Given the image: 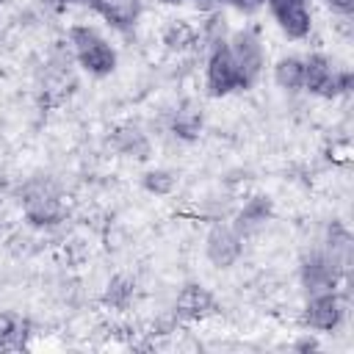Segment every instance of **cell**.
<instances>
[{
	"label": "cell",
	"mask_w": 354,
	"mask_h": 354,
	"mask_svg": "<svg viewBox=\"0 0 354 354\" xmlns=\"http://www.w3.org/2000/svg\"><path fill=\"white\" fill-rule=\"evenodd\" d=\"M66 47L72 61L77 64L80 72H86L88 77H111L119 66V50L111 41V36L94 25V22H72L66 28Z\"/></svg>",
	"instance_id": "obj_1"
},
{
	"label": "cell",
	"mask_w": 354,
	"mask_h": 354,
	"mask_svg": "<svg viewBox=\"0 0 354 354\" xmlns=\"http://www.w3.org/2000/svg\"><path fill=\"white\" fill-rule=\"evenodd\" d=\"M227 47H230V55L241 72V88L243 91L254 88L268 69V53H266V41H263L260 28L249 25V22L241 28H232L227 36Z\"/></svg>",
	"instance_id": "obj_2"
},
{
	"label": "cell",
	"mask_w": 354,
	"mask_h": 354,
	"mask_svg": "<svg viewBox=\"0 0 354 354\" xmlns=\"http://www.w3.org/2000/svg\"><path fill=\"white\" fill-rule=\"evenodd\" d=\"M19 207H22L25 221L30 227H39V230H47V227L61 224L64 221V213H66L61 191L47 177H30V180H25V185L19 188Z\"/></svg>",
	"instance_id": "obj_3"
},
{
	"label": "cell",
	"mask_w": 354,
	"mask_h": 354,
	"mask_svg": "<svg viewBox=\"0 0 354 354\" xmlns=\"http://www.w3.org/2000/svg\"><path fill=\"white\" fill-rule=\"evenodd\" d=\"M304 91L321 100H337L351 91V69L340 66L329 53H304Z\"/></svg>",
	"instance_id": "obj_4"
},
{
	"label": "cell",
	"mask_w": 354,
	"mask_h": 354,
	"mask_svg": "<svg viewBox=\"0 0 354 354\" xmlns=\"http://www.w3.org/2000/svg\"><path fill=\"white\" fill-rule=\"evenodd\" d=\"M202 88H205V97L210 100H224V97H232L241 88V72L230 55V47L227 41L221 44H213L205 50V61H202Z\"/></svg>",
	"instance_id": "obj_5"
},
{
	"label": "cell",
	"mask_w": 354,
	"mask_h": 354,
	"mask_svg": "<svg viewBox=\"0 0 354 354\" xmlns=\"http://www.w3.org/2000/svg\"><path fill=\"white\" fill-rule=\"evenodd\" d=\"M263 11H268L282 39L293 44L310 41L315 30V11L310 0H263Z\"/></svg>",
	"instance_id": "obj_6"
},
{
	"label": "cell",
	"mask_w": 354,
	"mask_h": 354,
	"mask_svg": "<svg viewBox=\"0 0 354 354\" xmlns=\"http://www.w3.org/2000/svg\"><path fill=\"white\" fill-rule=\"evenodd\" d=\"M348 313V299L343 296L340 288L332 290H321V293H310L304 307H301V324L307 332L315 335H326L343 326Z\"/></svg>",
	"instance_id": "obj_7"
},
{
	"label": "cell",
	"mask_w": 354,
	"mask_h": 354,
	"mask_svg": "<svg viewBox=\"0 0 354 354\" xmlns=\"http://www.w3.org/2000/svg\"><path fill=\"white\" fill-rule=\"evenodd\" d=\"M348 268H343L324 246L307 252L301 257V266H299V279H301V288L304 293H321V290H332V288H340L343 277H346Z\"/></svg>",
	"instance_id": "obj_8"
},
{
	"label": "cell",
	"mask_w": 354,
	"mask_h": 354,
	"mask_svg": "<svg viewBox=\"0 0 354 354\" xmlns=\"http://www.w3.org/2000/svg\"><path fill=\"white\" fill-rule=\"evenodd\" d=\"M243 235L235 230L232 221H213L205 232V257L213 268H232L243 257Z\"/></svg>",
	"instance_id": "obj_9"
},
{
	"label": "cell",
	"mask_w": 354,
	"mask_h": 354,
	"mask_svg": "<svg viewBox=\"0 0 354 354\" xmlns=\"http://www.w3.org/2000/svg\"><path fill=\"white\" fill-rule=\"evenodd\" d=\"M144 0H88V11L116 33H130L144 17Z\"/></svg>",
	"instance_id": "obj_10"
},
{
	"label": "cell",
	"mask_w": 354,
	"mask_h": 354,
	"mask_svg": "<svg viewBox=\"0 0 354 354\" xmlns=\"http://www.w3.org/2000/svg\"><path fill=\"white\" fill-rule=\"evenodd\" d=\"M213 313H216V296L210 288H205L199 282H188L177 290V296H174V318L177 321L196 324Z\"/></svg>",
	"instance_id": "obj_11"
},
{
	"label": "cell",
	"mask_w": 354,
	"mask_h": 354,
	"mask_svg": "<svg viewBox=\"0 0 354 354\" xmlns=\"http://www.w3.org/2000/svg\"><path fill=\"white\" fill-rule=\"evenodd\" d=\"M271 216H274V199L266 196V194H252V196H246L243 205L235 210L232 224H235V230H238L243 238H249V235L260 232V230L271 221Z\"/></svg>",
	"instance_id": "obj_12"
},
{
	"label": "cell",
	"mask_w": 354,
	"mask_h": 354,
	"mask_svg": "<svg viewBox=\"0 0 354 354\" xmlns=\"http://www.w3.org/2000/svg\"><path fill=\"white\" fill-rule=\"evenodd\" d=\"M169 130L180 141H196L205 130V108L199 105V100H194V97L180 100L169 116Z\"/></svg>",
	"instance_id": "obj_13"
},
{
	"label": "cell",
	"mask_w": 354,
	"mask_h": 354,
	"mask_svg": "<svg viewBox=\"0 0 354 354\" xmlns=\"http://www.w3.org/2000/svg\"><path fill=\"white\" fill-rule=\"evenodd\" d=\"M271 80L285 94L304 91V55L301 53H282L271 64Z\"/></svg>",
	"instance_id": "obj_14"
},
{
	"label": "cell",
	"mask_w": 354,
	"mask_h": 354,
	"mask_svg": "<svg viewBox=\"0 0 354 354\" xmlns=\"http://www.w3.org/2000/svg\"><path fill=\"white\" fill-rule=\"evenodd\" d=\"M160 44H163L166 53L183 55V53H188V50H194V47L199 44V30H196V25H194L191 19H185V17H171V19H166L163 28H160Z\"/></svg>",
	"instance_id": "obj_15"
},
{
	"label": "cell",
	"mask_w": 354,
	"mask_h": 354,
	"mask_svg": "<svg viewBox=\"0 0 354 354\" xmlns=\"http://www.w3.org/2000/svg\"><path fill=\"white\" fill-rule=\"evenodd\" d=\"M202 17H205V22L196 25V30H199V44L207 50V47H213V44L227 41V36H230V30H232L227 8H216V11H207V14H202Z\"/></svg>",
	"instance_id": "obj_16"
},
{
	"label": "cell",
	"mask_w": 354,
	"mask_h": 354,
	"mask_svg": "<svg viewBox=\"0 0 354 354\" xmlns=\"http://www.w3.org/2000/svg\"><path fill=\"white\" fill-rule=\"evenodd\" d=\"M138 183L149 196H171L177 191V185H180V177L169 166H149V169L141 171Z\"/></svg>",
	"instance_id": "obj_17"
},
{
	"label": "cell",
	"mask_w": 354,
	"mask_h": 354,
	"mask_svg": "<svg viewBox=\"0 0 354 354\" xmlns=\"http://www.w3.org/2000/svg\"><path fill=\"white\" fill-rule=\"evenodd\" d=\"M113 141H116V149L124 152V155H130V158H147V152H149V138L136 124L119 127L113 133Z\"/></svg>",
	"instance_id": "obj_18"
},
{
	"label": "cell",
	"mask_w": 354,
	"mask_h": 354,
	"mask_svg": "<svg viewBox=\"0 0 354 354\" xmlns=\"http://www.w3.org/2000/svg\"><path fill=\"white\" fill-rule=\"evenodd\" d=\"M133 293H136L133 279H130V277H124V274H116V277H111V282L105 285L102 301H105L111 310H124V307L130 304Z\"/></svg>",
	"instance_id": "obj_19"
},
{
	"label": "cell",
	"mask_w": 354,
	"mask_h": 354,
	"mask_svg": "<svg viewBox=\"0 0 354 354\" xmlns=\"http://www.w3.org/2000/svg\"><path fill=\"white\" fill-rule=\"evenodd\" d=\"M22 335H25V324H22L17 315L0 310V346H11V343H17Z\"/></svg>",
	"instance_id": "obj_20"
},
{
	"label": "cell",
	"mask_w": 354,
	"mask_h": 354,
	"mask_svg": "<svg viewBox=\"0 0 354 354\" xmlns=\"http://www.w3.org/2000/svg\"><path fill=\"white\" fill-rule=\"evenodd\" d=\"M321 3L335 17H351L354 14V0H321Z\"/></svg>",
	"instance_id": "obj_21"
},
{
	"label": "cell",
	"mask_w": 354,
	"mask_h": 354,
	"mask_svg": "<svg viewBox=\"0 0 354 354\" xmlns=\"http://www.w3.org/2000/svg\"><path fill=\"white\" fill-rule=\"evenodd\" d=\"M296 351H318V340H315V332H301V337L293 343Z\"/></svg>",
	"instance_id": "obj_22"
},
{
	"label": "cell",
	"mask_w": 354,
	"mask_h": 354,
	"mask_svg": "<svg viewBox=\"0 0 354 354\" xmlns=\"http://www.w3.org/2000/svg\"><path fill=\"white\" fill-rule=\"evenodd\" d=\"M196 11L207 14V11H216V8H227V0H188Z\"/></svg>",
	"instance_id": "obj_23"
},
{
	"label": "cell",
	"mask_w": 354,
	"mask_h": 354,
	"mask_svg": "<svg viewBox=\"0 0 354 354\" xmlns=\"http://www.w3.org/2000/svg\"><path fill=\"white\" fill-rule=\"evenodd\" d=\"M160 6H185L188 0H158Z\"/></svg>",
	"instance_id": "obj_24"
},
{
	"label": "cell",
	"mask_w": 354,
	"mask_h": 354,
	"mask_svg": "<svg viewBox=\"0 0 354 354\" xmlns=\"http://www.w3.org/2000/svg\"><path fill=\"white\" fill-rule=\"evenodd\" d=\"M83 3H86V8H88V0H83Z\"/></svg>",
	"instance_id": "obj_25"
},
{
	"label": "cell",
	"mask_w": 354,
	"mask_h": 354,
	"mask_svg": "<svg viewBox=\"0 0 354 354\" xmlns=\"http://www.w3.org/2000/svg\"><path fill=\"white\" fill-rule=\"evenodd\" d=\"M0 180H3V177H0Z\"/></svg>",
	"instance_id": "obj_26"
}]
</instances>
